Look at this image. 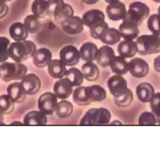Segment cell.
<instances>
[{"label": "cell", "mask_w": 160, "mask_h": 142, "mask_svg": "<svg viewBox=\"0 0 160 142\" xmlns=\"http://www.w3.org/2000/svg\"><path fill=\"white\" fill-rule=\"evenodd\" d=\"M20 82L27 95H34L41 87V79L34 73H27L20 80Z\"/></svg>", "instance_id": "14"}, {"label": "cell", "mask_w": 160, "mask_h": 142, "mask_svg": "<svg viewBox=\"0 0 160 142\" xmlns=\"http://www.w3.org/2000/svg\"><path fill=\"white\" fill-rule=\"evenodd\" d=\"M65 77L67 78L72 83V86L75 87L81 86L84 79L81 70L75 67H72L67 69Z\"/></svg>", "instance_id": "34"}, {"label": "cell", "mask_w": 160, "mask_h": 142, "mask_svg": "<svg viewBox=\"0 0 160 142\" xmlns=\"http://www.w3.org/2000/svg\"><path fill=\"white\" fill-rule=\"evenodd\" d=\"M57 0H34L31 4V12L40 19L45 18L51 13Z\"/></svg>", "instance_id": "17"}, {"label": "cell", "mask_w": 160, "mask_h": 142, "mask_svg": "<svg viewBox=\"0 0 160 142\" xmlns=\"http://www.w3.org/2000/svg\"><path fill=\"white\" fill-rule=\"evenodd\" d=\"M121 38V36L118 29L108 27L103 31L99 39L106 45H114L119 42Z\"/></svg>", "instance_id": "28"}, {"label": "cell", "mask_w": 160, "mask_h": 142, "mask_svg": "<svg viewBox=\"0 0 160 142\" xmlns=\"http://www.w3.org/2000/svg\"><path fill=\"white\" fill-rule=\"evenodd\" d=\"M73 108V105L70 101L66 99H61L58 103L55 114L60 118H68L72 114Z\"/></svg>", "instance_id": "31"}, {"label": "cell", "mask_w": 160, "mask_h": 142, "mask_svg": "<svg viewBox=\"0 0 160 142\" xmlns=\"http://www.w3.org/2000/svg\"><path fill=\"white\" fill-rule=\"evenodd\" d=\"M33 64L39 68L48 66L52 59V53L48 48H40L36 49L32 58Z\"/></svg>", "instance_id": "19"}, {"label": "cell", "mask_w": 160, "mask_h": 142, "mask_svg": "<svg viewBox=\"0 0 160 142\" xmlns=\"http://www.w3.org/2000/svg\"><path fill=\"white\" fill-rule=\"evenodd\" d=\"M62 31L66 34L75 35L84 30V23L81 18L72 15L60 23Z\"/></svg>", "instance_id": "9"}, {"label": "cell", "mask_w": 160, "mask_h": 142, "mask_svg": "<svg viewBox=\"0 0 160 142\" xmlns=\"http://www.w3.org/2000/svg\"><path fill=\"white\" fill-rule=\"evenodd\" d=\"M23 24L29 34H35L38 33L41 27L40 18L33 14L26 16L24 19Z\"/></svg>", "instance_id": "33"}, {"label": "cell", "mask_w": 160, "mask_h": 142, "mask_svg": "<svg viewBox=\"0 0 160 142\" xmlns=\"http://www.w3.org/2000/svg\"><path fill=\"white\" fill-rule=\"evenodd\" d=\"M58 103V98L54 93L46 92L39 97L38 108L46 115L51 116L55 113Z\"/></svg>", "instance_id": "6"}, {"label": "cell", "mask_w": 160, "mask_h": 142, "mask_svg": "<svg viewBox=\"0 0 160 142\" xmlns=\"http://www.w3.org/2000/svg\"><path fill=\"white\" fill-rule=\"evenodd\" d=\"M10 39L5 36H0V63L7 61L9 58V46Z\"/></svg>", "instance_id": "38"}, {"label": "cell", "mask_w": 160, "mask_h": 142, "mask_svg": "<svg viewBox=\"0 0 160 142\" xmlns=\"http://www.w3.org/2000/svg\"><path fill=\"white\" fill-rule=\"evenodd\" d=\"M128 68L131 76L137 78L145 77L149 70L148 63L141 58L131 59L128 62Z\"/></svg>", "instance_id": "13"}, {"label": "cell", "mask_w": 160, "mask_h": 142, "mask_svg": "<svg viewBox=\"0 0 160 142\" xmlns=\"http://www.w3.org/2000/svg\"><path fill=\"white\" fill-rule=\"evenodd\" d=\"M12 0H0V1H2V2H4V3H8V2H10Z\"/></svg>", "instance_id": "49"}, {"label": "cell", "mask_w": 160, "mask_h": 142, "mask_svg": "<svg viewBox=\"0 0 160 142\" xmlns=\"http://www.w3.org/2000/svg\"><path fill=\"white\" fill-rule=\"evenodd\" d=\"M87 96L92 102H100L106 98V91L105 89L98 84H93L86 86Z\"/></svg>", "instance_id": "27"}, {"label": "cell", "mask_w": 160, "mask_h": 142, "mask_svg": "<svg viewBox=\"0 0 160 142\" xmlns=\"http://www.w3.org/2000/svg\"><path fill=\"white\" fill-rule=\"evenodd\" d=\"M110 124H112V125H121L122 123L119 121H118V120H114L113 121H112Z\"/></svg>", "instance_id": "47"}, {"label": "cell", "mask_w": 160, "mask_h": 142, "mask_svg": "<svg viewBox=\"0 0 160 142\" xmlns=\"http://www.w3.org/2000/svg\"><path fill=\"white\" fill-rule=\"evenodd\" d=\"M156 117L152 112L144 111L140 114L139 117V125H156Z\"/></svg>", "instance_id": "39"}, {"label": "cell", "mask_w": 160, "mask_h": 142, "mask_svg": "<svg viewBox=\"0 0 160 142\" xmlns=\"http://www.w3.org/2000/svg\"><path fill=\"white\" fill-rule=\"evenodd\" d=\"M117 51L119 56L124 58H132L138 53V46L135 41L124 39L118 44Z\"/></svg>", "instance_id": "22"}, {"label": "cell", "mask_w": 160, "mask_h": 142, "mask_svg": "<svg viewBox=\"0 0 160 142\" xmlns=\"http://www.w3.org/2000/svg\"><path fill=\"white\" fill-rule=\"evenodd\" d=\"M7 94L12 98L15 103L23 102L27 97L20 81H14L10 83L7 87Z\"/></svg>", "instance_id": "20"}, {"label": "cell", "mask_w": 160, "mask_h": 142, "mask_svg": "<svg viewBox=\"0 0 160 142\" xmlns=\"http://www.w3.org/2000/svg\"><path fill=\"white\" fill-rule=\"evenodd\" d=\"M153 66L155 71L158 73H160V54L154 58Z\"/></svg>", "instance_id": "43"}, {"label": "cell", "mask_w": 160, "mask_h": 142, "mask_svg": "<svg viewBox=\"0 0 160 142\" xmlns=\"http://www.w3.org/2000/svg\"><path fill=\"white\" fill-rule=\"evenodd\" d=\"M98 49V46L94 43L85 42L79 50L80 58L85 62H93L96 59Z\"/></svg>", "instance_id": "25"}, {"label": "cell", "mask_w": 160, "mask_h": 142, "mask_svg": "<svg viewBox=\"0 0 160 142\" xmlns=\"http://www.w3.org/2000/svg\"><path fill=\"white\" fill-rule=\"evenodd\" d=\"M114 56V49L109 45L106 44L98 48L95 60L100 66L106 68L109 66Z\"/></svg>", "instance_id": "18"}, {"label": "cell", "mask_w": 160, "mask_h": 142, "mask_svg": "<svg viewBox=\"0 0 160 142\" xmlns=\"http://www.w3.org/2000/svg\"><path fill=\"white\" fill-rule=\"evenodd\" d=\"M133 94L132 91L128 88L127 91L118 97L114 98V102L119 107H126L131 104L133 101Z\"/></svg>", "instance_id": "37"}, {"label": "cell", "mask_w": 160, "mask_h": 142, "mask_svg": "<svg viewBox=\"0 0 160 142\" xmlns=\"http://www.w3.org/2000/svg\"><path fill=\"white\" fill-rule=\"evenodd\" d=\"M81 18L84 25L88 27L89 29L96 28L106 22L104 13L95 8L86 11L82 14Z\"/></svg>", "instance_id": "7"}, {"label": "cell", "mask_w": 160, "mask_h": 142, "mask_svg": "<svg viewBox=\"0 0 160 142\" xmlns=\"http://www.w3.org/2000/svg\"><path fill=\"white\" fill-rule=\"evenodd\" d=\"M80 59L79 51L73 45H66L59 51V59L66 66H73L76 65Z\"/></svg>", "instance_id": "10"}, {"label": "cell", "mask_w": 160, "mask_h": 142, "mask_svg": "<svg viewBox=\"0 0 160 142\" xmlns=\"http://www.w3.org/2000/svg\"><path fill=\"white\" fill-rule=\"evenodd\" d=\"M73 87L70 81L64 76L55 82L53 86V93L58 99H66L72 94Z\"/></svg>", "instance_id": "15"}, {"label": "cell", "mask_w": 160, "mask_h": 142, "mask_svg": "<svg viewBox=\"0 0 160 142\" xmlns=\"http://www.w3.org/2000/svg\"><path fill=\"white\" fill-rule=\"evenodd\" d=\"M24 125H46L48 123L47 115L40 110L28 112L23 118Z\"/></svg>", "instance_id": "21"}, {"label": "cell", "mask_w": 160, "mask_h": 142, "mask_svg": "<svg viewBox=\"0 0 160 142\" xmlns=\"http://www.w3.org/2000/svg\"><path fill=\"white\" fill-rule=\"evenodd\" d=\"M15 108V103L8 94L0 95V111L4 115L11 114Z\"/></svg>", "instance_id": "35"}, {"label": "cell", "mask_w": 160, "mask_h": 142, "mask_svg": "<svg viewBox=\"0 0 160 142\" xmlns=\"http://www.w3.org/2000/svg\"><path fill=\"white\" fill-rule=\"evenodd\" d=\"M136 93L138 99L142 103L149 102L153 97L155 91L152 85L147 82L139 83L136 88Z\"/></svg>", "instance_id": "23"}, {"label": "cell", "mask_w": 160, "mask_h": 142, "mask_svg": "<svg viewBox=\"0 0 160 142\" xmlns=\"http://www.w3.org/2000/svg\"><path fill=\"white\" fill-rule=\"evenodd\" d=\"M81 1L86 4H94L99 2V0H81Z\"/></svg>", "instance_id": "44"}, {"label": "cell", "mask_w": 160, "mask_h": 142, "mask_svg": "<svg viewBox=\"0 0 160 142\" xmlns=\"http://www.w3.org/2000/svg\"><path fill=\"white\" fill-rule=\"evenodd\" d=\"M107 86L114 98L124 94L128 89L126 79L122 75L114 74L107 81Z\"/></svg>", "instance_id": "8"}, {"label": "cell", "mask_w": 160, "mask_h": 142, "mask_svg": "<svg viewBox=\"0 0 160 142\" xmlns=\"http://www.w3.org/2000/svg\"><path fill=\"white\" fill-rule=\"evenodd\" d=\"M149 103L151 112L156 118H160V92L154 93Z\"/></svg>", "instance_id": "40"}, {"label": "cell", "mask_w": 160, "mask_h": 142, "mask_svg": "<svg viewBox=\"0 0 160 142\" xmlns=\"http://www.w3.org/2000/svg\"><path fill=\"white\" fill-rule=\"evenodd\" d=\"M72 99L76 104L79 106H87L91 103L87 96L85 86H78L73 90Z\"/></svg>", "instance_id": "32"}, {"label": "cell", "mask_w": 160, "mask_h": 142, "mask_svg": "<svg viewBox=\"0 0 160 142\" xmlns=\"http://www.w3.org/2000/svg\"><path fill=\"white\" fill-rule=\"evenodd\" d=\"M36 49V44L31 40L14 41L9 46V58L14 62L22 63L32 58Z\"/></svg>", "instance_id": "1"}, {"label": "cell", "mask_w": 160, "mask_h": 142, "mask_svg": "<svg viewBox=\"0 0 160 142\" xmlns=\"http://www.w3.org/2000/svg\"><path fill=\"white\" fill-rule=\"evenodd\" d=\"M0 79H1V74H0Z\"/></svg>", "instance_id": "53"}, {"label": "cell", "mask_w": 160, "mask_h": 142, "mask_svg": "<svg viewBox=\"0 0 160 142\" xmlns=\"http://www.w3.org/2000/svg\"><path fill=\"white\" fill-rule=\"evenodd\" d=\"M28 73V67L22 63L5 61L0 63L1 79L5 82L20 81Z\"/></svg>", "instance_id": "2"}, {"label": "cell", "mask_w": 160, "mask_h": 142, "mask_svg": "<svg viewBox=\"0 0 160 142\" xmlns=\"http://www.w3.org/2000/svg\"><path fill=\"white\" fill-rule=\"evenodd\" d=\"M119 1V0H104V1L106 3H107L108 4L114 3V2H116V1Z\"/></svg>", "instance_id": "48"}, {"label": "cell", "mask_w": 160, "mask_h": 142, "mask_svg": "<svg viewBox=\"0 0 160 142\" xmlns=\"http://www.w3.org/2000/svg\"><path fill=\"white\" fill-rule=\"evenodd\" d=\"M157 119V123L158 124H160V118H156Z\"/></svg>", "instance_id": "52"}, {"label": "cell", "mask_w": 160, "mask_h": 142, "mask_svg": "<svg viewBox=\"0 0 160 142\" xmlns=\"http://www.w3.org/2000/svg\"><path fill=\"white\" fill-rule=\"evenodd\" d=\"M138 53L141 55H150L160 53V36L142 34L136 39Z\"/></svg>", "instance_id": "4"}, {"label": "cell", "mask_w": 160, "mask_h": 142, "mask_svg": "<svg viewBox=\"0 0 160 142\" xmlns=\"http://www.w3.org/2000/svg\"><path fill=\"white\" fill-rule=\"evenodd\" d=\"M158 14L160 16V5H159V6L158 8Z\"/></svg>", "instance_id": "50"}, {"label": "cell", "mask_w": 160, "mask_h": 142, "mask_svg": "<svg viewBox=\"0 0 160 142\" xmlns=\"http://www.w3.org/2000/svg\"><path fill=\"white\" fill-rule=\"evenodd\" d=\"M118 30L121 38L127 40L136 39L139 34L138 24L126 17L119 24Z\"/></svg>", "instance_id": "11"}, {"label": "cell", "mask_w": 160, "mask_h": 142, "mask_svg": "<svg viewBox=\"0 0 160 142\" xmlns=\"http://www.w3.org/2000/svg\"><path fill=\"white\" fill-rule=\"evenodd\" d=\"M9 11V7L6 3L0 1V19L6 16Z\"/></svg>", "instance_id": "42"}, {"label": "cell", "mask_w": 160, "mask_h": 142, "mask_svg": "<svg viewBox=\"0 0 160 142\" xmlns=\"http://www.w3.org/2000/svg\"><path fill=\"white\" fill-rule=\"evenodd\" d=\"M4 114L0 111V125H5L6 123H4Z\"/></svg>", "instance_id": "45"}, {"label": "cell", "mask_w": 160, "mask_h": 142, "mask_svg": "<svg viewBox=\"0 0 160 142\" xmlns=\"http://www.w3.org/2000/svg\"><path fill=\"white\" fill-rule=\"evenodd\" d=\"M109 27V24H108V23L106 21L104 24H102V25L94 28V29H89L90 31V34L91 36V37H92L94 39H99L101 33L103 32L104 30H105L106 28H108Z\"/></svg>", "instance_id": "41"}, {"label": "cell", "mask_w": 160, "mask_h": 142, "mask_svg": "<svg viewBox=\"0 0 160 142\" xmlns=\"http://www.w3.org/2000/svg\"><path fill=\"white\" fill-rule=\"evenodd\" d=\"M109 66L111 71L116 74L124 75L129 71L128 62L126 58L119 55L114 56Z\"/></svg>", "instance_id": "30"}, {"label": "cell", "mask_w": 160, "mask_h": 142, "mask_svg": "<svg viewBox=\"0 0 160 142\" xmlns=\"http://www.w3.org/2000/svg\"><path fill=\"white\" fill-rule=\"evenodd\" d=\"M149 14L150 9L146 4L141 1H134L129 5L126 17L140 26Z\"/></svg>", "instance_id": "5"}, {"label": "cell", "mask_w": 160, "mask_h": 142, "mask_svg": "<svg viewBox=\"0 0 160 142\" xmlns=\"http://www.w3.org/2000/svg\"><path fill=\"white\" fill-rule=\"evenodd\" d=\"M84 78L88 81H96L99 77L98 66L93 62H86L81 66Z\"/></svg>", "instance_id": "29"}, {"label": "cell", "mask_w": 160, "mask_h": 142, "mask_svg": "<svg viewBox=\"0 0 160 142\" xmlns=\"http://www.w3.org/2000/svg\"><path fill=\"white\" fill-rule=\"evenodd\" d=\"M51 13L54 20L58 23H61L65 19L74 15V9L69 4L64 3V0H57L52 7Z\"/></svg>", "instance_id": "12"}, {"label": "cell", "mask_w": 160, "mask_h": 142, "mask_svg": "<svg viewBox=\"0 0 160 142\" xmlns=\"http://www.w3.org/2000/svg\"><path fill=\"white\" fill-rule=\"evenodd\" d=\"M47 67L48 74L54 79H60L64 77L67 71L66 66L58 59H52Z\"/></svg>", "instance_id": "24"}, {"label": "cell", "mask_w": 160, "mask_h": 142, "mask_svg": "<svg viewBox=\"0 0 160 142\" xmlns=\"http://www.w3.org/2000/svg\"><path fill=\"white\" fill-rule=\"evenodd\" d=\"M9 34L14 41H20L26 39L29 33L23 23L15 22L9 26Z\"/></svg>", "instance_id": "26"}, {"label": "cell", "mask_w": 160, "mask_h": 142, "mask_svg": "<svg viewBox=\"0 0 160 142\" xmlns=\"http://www.w3.org/2000/svg\"><path fill=\"white\" fill-rule=\"evenodd\" d=\"M111 118L110 111L106 108L89 109L81 118V125H105L109 123Z\"/></svg>", "instance_id": "3"}, {"label": "cell", "mask_w": 160, "mask_h": 142, "mask_svg": "<svg viewBox=\"0 0 160 142\" xmlns=\"http://www.w3.org/2000/svg\"><path fill=\"white\" fill-rule=\"evenodd\" d=\"M106 13L108 18L114 21L124 19L127 14L126 5L119 1L108 4L106 7Z\"/></svg>", "instance_id": "16"}, {"label": "cell", "mask_w": 160, "mask_h": 142, "mask_svg": "<svg viewBox=\"0 0 160 142\" xmlns=\"http://www.w3.org/2000/svg\"><path fill=\"white\" fill-rule=\"evenodd\" d=\"M152 1H154L155 3H160V0H151Z\"/></svg>", "instance_id": "51"}, {"label": "cell", "mask_w": 160, "mask_h": 142, "mask_svg": "<svg viewBox=\"0 0 160 142\" xmlns=\"http://www.w3.org/2000/svg\"><path fill=\"white\" fill-rule=\"evenodd\" d=\"M146 23L148 29L152 34L160 36V16L158 13L149 16Z\"/></svg>", "instance_id": "36"}, {"label": "cell", "mask_w": 160, "mask_h": 142, "mask_svg": "<svg viewBox=\"0 0 160 142\" xmlns=\"http://www.w3.org/2000/svg\"><path fill=\"white\" fill-rule=\"evenodd\" d=\"M9 124L10 125H24V123L23 122H21L19 121H14L11 122Z\"/></svg>", "instance_id": "46"}]
</instances>
